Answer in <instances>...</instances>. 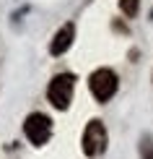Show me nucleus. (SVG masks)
Returning a JSON list of instances; mask_svg holds the SVG:
<instances>
[{"label":"nucleus","instance_id":"f257e3e1","mask_svg":"<svg viewBox=\"0 0 153 159\" xmlns=\"http://www.w3.org/2000/svg\"><path fill=\"white\" fill-rule=\"evenodd\" d=\"M73 91H75V76L73 73H60L47 86V99L52 102V107L68 110L70 102H73Z\"/></svg>","mask_w":153,"mask_h":159},{"label":"nucleus","instance_id":"f03ea898","mask_svg":"<svg viewBox=\"0 0 153 159\" xmlns=\"http://www.w3.org/2000/svg\"><path fill=\"white\" fill-rule=\"evenodd\" d=\"M88 89L99 102H109L119 89V78H117V73L112 68H99L88 78Z\"/></svg>","mask_w":153,"mask_h":159},{"label":"nucleus","instance_id":"7ed1b4c3","mask_svg":"<svg viewBox=\"0 0 153 159\" xmlns=\"http://www.w3.org/2000/svg\"><path fill=\"white\" fill-rule=\"evenodd\" d=\"M23 133L34 146H44L49 141V136H52V120L44 112H31L23 120Z\"/></svg>","mask_w":153,"mask_h":159},{"label":"nucleus","instance_id":"20e7f679","mask_svg":"<svg viewBox=\"0 0 153 159\" xmlns=\"http://www.w3.org/2000/svg\"><path fill=\"white\" fill-rule=\"evenodd\" d=\"M81 146H83L86 157H99V154L106 151V128H104L101 120H91L88 125H86Z\"/></svg>","mask_w":153,"mask_h":159},{"label":"nucleus","instance_id":"39448f33","mask_svg":"<svg viewBox=\"0 0 153 159\" xmlns=\"http://www.w3.org/2000/svg\"><path fill=\"white\" fill-rule=\"evenodd\" d=\"M73 39H75V26H73V24L60 26L57 34L52 37V42H49V52H52V55H65V52L70 50Z\"/></svg>","mask_w":153,"mask_h":159},{"label":"nucleus","instance_id":"423d86ee","mask_svg":"<svg viewBox=\"0 0 153 159\" xmlns=\"http://www.w3.org/2000/svg\"><path fill=\"white\" fill-rule=\"evenodd\" d=\"M119 8H122L125 16L135 18L138 16V8H140V0H119Z\"/></svg>","mask_w":153,"mask_h":159},{"label":"nucleus","instance_id":"0eeeda50","mask_svg":"<svg viewBox=\"0 0 153 159\" xmlns=\"http://www.w3.org/2000/svg\"><path fill=\"white\" fill-rule=\"evenodd\" d=\"M140 157L143 159H153V138L151 136H145L140 141Z\"/></svg>","mask_w":153,"mask_h":159},{"label":"nucleus","instance_id":"6e6552de","mask_svg":"<svg viewBox=\"0 0 153 159\" xmlns=\"http://www.w3.org/2000/svg\"><path fill=\"white\" fill-rule=\"evenodd\" d=\"M151 18H153V11H151Z\"/></svg>","mask_w":153,"mask_h":159}]
</instances>
